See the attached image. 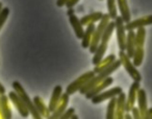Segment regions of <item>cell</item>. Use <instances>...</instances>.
Listing matches in <instances>:
<instances>
[{"mask_svg": "<svg viewBox=\"0 0 152 119\" xmlns=\"http://www.w3.org/2000/svg\"><path fill=\"white\" fill-rule=\"evenodd\" d=\"M69 21L70 24L72 25L74 29V32H75V36L77 39H81L85 34V28H83V25L81 24L80 20L78 19V17L75 15V14H72V15H69Z\"/></svg>", "mask_w": 152, "mask_h": 119, "instance_id": "cell-17", "label": "cell"}, {"mask_svg": "<svg viewBox=\"0 0 152 119\" xmlns=\"http://www.w3.org/2000/svg\"><path fill=\"white\" fill-rule=\"evenodd\" d=\"M12 86H13L14 91L19 95V97L23 100V102L25 104V106L27 107L28 111H29V113L32 116V118H34V119H41L42 118V116L40 115V113L38 112V110H37L36 107H34V100L30 99V97L28 96V94L26 93V91L23 88V86H22L21 84L17 81L14 82V83L12 84Z\"/></svg>", "mask_w": 152, "mask_h": 119, "instance_id": "cell-3", "label": "cell"}, {"mask_svg": "<svg viewBox=\"0 0 152 119\" xmlns=\"http://www.w3.org/2000/svg\"><path fill=\"white\" fill-rule=\"evenodd\" d=\"M116 2L119 12H120V16L123 19V21L125 23L129 22L131 20V16H130V10H129L127 0H116Z\"/></svg>", "mask_w": 152, "mask_h": 119, "instance_id": "cell-19", "label": "cell"}, {"mask_svg": "<svg viewBox=\"0 0 152 119\" xmlns=\"http://www.w3.org/2000/svg\"><path fill=\"white\" fill-rule=\"evenodd\" d=\"M147 25H152V15L144 16V17L137 18L133 21H129L125 23V29L126 30H135L140 27H145Z\"/></svg>", "mask_w": 152, "mask_h": 119, "instance_id": "cell-11", "label": "cell"}, {"mask_svg": "<svg viewBox=\"0 0 152 119\" xmlns=\"http://www.w3.org/2000/svg\"><path fill=\"white\" fill-rule=\"evenodd\" d=\"M0 118H2V112H1V102H0Z\"/></svg>", "mask_w": 152, "mask_h": 119, "instance_id": "cell-39", "label": "cell"}, {"mask_svg": "<svg viewBox=\"0 0 152 119\" xmlns=\"http://www.w3.org/2000/svg\"><path fill=\"white\" fill-rule=\"evenodd\" d=\"M68 0H56V5L58 7H63L64 5H66V2Z\"/></svg>", "mask_w": 152, "mask_h": 119, "instance_id": "cell-33", "label": "cell"}, {"mask_svg": "<svg viewBox=\"0 0 152 119\" xmlns=\"http://www.w3.org/2000/svg\"><path fill=\"white\" fill-rule=\"evenodd\" d=\"M130 113H131V116H132V118L134 119H142L141 117V112H140L139 108L137 107H132L130 110Z\"/></svg>", "mask_w": 152, "mask_h": 119, "instance_id": "cell-31", "label": "cell"}, {"mask_svg": "<svg viewBox=\"0 0 152 119\" xmlns=\"http://www.w3.org/2000/svg\"><path fill=\"white\" fill-rule=\"evenodd\" d=\"M107 3V11L108 15H110V20H115L116 17L118 16V7H117L116 0H106Z\"/></svg>", "mask_w": 152, "mask_h": 119, "instance_id": "cell-28", "label": "cell"}, {"mask_svg": "<svg viewBox=\"0 0 152 119\" xmlns=\"http://www.w3.org/2000/svg\"><path fill=\"white\" fill-rule=\"evenodd\" d=\"M120 66H121L120 60L116 59L114 62H113L112 65H110V66L106 67L105 69H103L102 71H100L99 73H97V74L94 75V76L92 77V79H90V81L88 82V83L86 84V85L83 86L80 90H79V93L83 94V95H85V94L87 93L88 91H90L92 88H94L96 85H98V84L101 83L102 81H104L106 77H108L110 75H112L116 70H118V69L120 68Z\"/></svg>", "mask_w": 152, "mask_h": 119, "instance_id": "cell-1", "label": "cell"}, {"mask_svg": "<svg viewBox=\"0 0 152 119\" xmlns=\"http://www.w3.org/2000/svg\"><path fill=\"white\" fill-rule=\"evenodd\" d=\"M69 100H70V95H69V94L66 93V92L61 94V99H59L56 108H55V110L51 113V115H50V117H49V118H50V119L59 118V117H61V115L63 114V113L65 112L66 109H67L68 104H69Z\"/></svg>", "mask_w": 152, "mask_h": 119, "instance_id": "cell-13", "label": "cell"}, {"mask_svg": "<svg viewBox=\"0 0 152 119\" xmlns=\"http://www.w3.org/2000/svg\"><path fill=\"white\" fill-rule=\"evenodd\" d=\"M5 92H7V90H5V88L3 87L2 84L0 83V95H2V94H5Z\"/></svg>", "mask_w": 152, "mask_h": 119, "instance_id": "cell-35", "label": "cell"}, {"mask_svg": "<svg viewBox=\"0 0 152 119\" xmlns=\"http://www.w3.org/2000/svg\"><path fill=\"white\" fill-rule=\"evenodd\" d=\"M0 102H1V112H2V118L11 119L13 114H12L11 106H10V98L5 94L0 95Z\"/></svg>", "mask_w": 152, "mask_h": 119, "instance_id": "cell-22", "label": "cell"}, {"mask_svg": "<svg viewBox=\"0 0 152 119\" xmlns=\"http://www.w3.org/2000/svg\"><path fill=\"white\" fill-rule=\"evenodd\" d=\"M126 34V48L125 52L130 59H132L135 50V32L134 30H127Z\"/></svg>", "mask_w": 152, "mask_h": 119, "instance_id": "cell-18", "label": "cell"}, {"mask_svg": "<svg viewBox=\"0 0 152 119\" xmlns=\"http://www.w3.org/2000/svg\"><path fill=\"white\" fill-rule=\"evenodd\" d=\"M32 100H34V107H36V109L38 110V112L40 113L42 118H49L51 115V112H50V110H49L48 106H47L44 100L42 99V97L37 95V96H34Z\"/></svg>", "mask_w": 152, "mask_h": 119, "instance_id": "cell-16", "label": "cell"}, {"mask_svg": "<svg viewBox=\"0 0 152 119\" xmlns=\"http://www.w3.org/2000/svg\"><path fill=\"white\" fill-rule=\"evenodd\" d=\"M147 119H152V108H148V112H147Z\"/></svg>", "mask_w": 152, "mask_h": 119, "instance_id": "cell-34", "label": "cell"}, {"mask_svg": "<svg viewBox=\"0 0 152 119\" xmlns=\"http://www.w3.org/2000/svg\"><path fill=\"white\" fill-rule=\"evenodd\" d=\"M107 107H106V119H114L115 118V111H116V102H117V96L116 97H112L108 99Z\"/></svg>", "mask_w": 152, "mask_h": 119, "instance_id": "cell-27", "label": "cell"}, {"mask_svg": "<svg viewBox=\"0 0 152 119\" xmlns=\"http://www.w3.org/2000/svg\"><path fill=\"white\" fill-rule=\"evenodd\" d=\"M10 15V9L9 7H3L1 13H0V30L2 28V26L4 25L5 21L7 20V17Z\"/></svg>", "mask_w": 152, "mask_h": 119, "instance_id": "cell-29", "label": "cell"}, {"mask_svg": "<svg viewBox=\"0 0 152 119\" xmlns=\"http://www.w3.org/2000/svg\"><path fill=\"white\" fill-rule=\"evenodd\" d=\"M119 60H120L121 65L124 67V69L126 70V72L130 75V77L133 81L141 82L142 81V75L140 73V71L137 69V67L133 65V63L131 62L130 57L127 55V53L124 50H119Z\"/></svg>", "mask_w": 152, "mask_h": 119, "instance_id": "cell-5", "label": "cell"}, {"mask_svg": "<svg viewBox=\"0 0 152 119\" xmlns=\"http://www.w3.org/2000/svg\"><path fill=\"white\" fill-rule=\"evenodd\" d=\"M74 113H75V109H74V108L66 109L65 112L61 115V117H59V118H61V119H69V118H71V116L74 114Z\"/></svg>", "mask_w": 152, "mask_h": 119, "instance_id": "cell-30", "label": "cell"}, {"mask_svg": "<svg viewBox=\"0 0 152 119\" xmlns=\"http://www.w3.org/2000/svg\"><path fill=\"white\" fill-rule=\"evenodd\" d=\"M115 60H116V55H115L114 53H110V54H108L106 57H103V59H102L98 64L95 65L93 71L97 74V73H99L100 71H102L103 69H105L106 67H108L110 65H112Z\"/></svg>", "mask_w": 152, "mask_h": 119, "instance_id": "cell-23", "label": "cell"}, {"mask_svg": "<svg viewBox=\"0 0 152 119\" xmlns=\"http://www.w3.org/2000/svg\"><path fill=\"white\" fill-rule=\"evenodd\" d=\"M124 118H125V119H132V116H131V113H130V112H125Z\"/></svg>", "mask_w": 152, "mask_h": 119, "instance_id": "cell-36", "label": "cell"}, {"mask_svg": "<svg viewBox=\"0 0 152 119\" xmlns=\"http://www.w3.org/2000/svg\"><path fill=\"white\" fill-rule=\"evenodd\" d=\"M137 108L141 112L142 119H147V112H148V102H147V93L144 89L140 88L137 91Z\"/></svg>", "mask_w": 152, "mask_h": 119, "instance_id": "cell-14", "label": "cell"}, {"mask_svg": "<svg viewBox=\"0 0 152 119\" xmlns=\"http://www.w3.org/2000/svg\"><path fill=\"white\" fill-rule=\"evenodd\" d=\"M100 1H102V0H100Z\"/></svg>", "mask_w": 152, "mask_h": 119, "instance_id": "cell-41", "label": "cell"}, {"mask_svg": "<svg viewBox=\"0 0 152 119\" xmlns=\"http://www.w3.org/2000/svg\"><path fill=\"white\" fill-rule=\"evenodd\" d=\"M95 23H91L89 25H87V29H85V34H83V38H81V46H83V48H89L92 37H93V34L95 32Z\"/></svg>", "mask_w": 152, "mask_h": 119, "instance_id": "cell-21", "label": "cell"}, {"mask_svg": "<svg viewBox=\"0 0 152 119\" xmlns=\"http://www.w3.org/2000/svg\"><path fill=\"white\" fill-rule=\"evenodd\" d=\"M61 94H63V88H61V86H59V85L55 86L54 89H53L52 95H51V97H50V100H49V104H48V108L51 113L56 108L57 104H58L59 99H61Z\"/></svg>", "mask_w": 152, "mask_h": 119, "instance_id": "cell-20", "label": "cell"}, {"mask_svg": "<svg viewBox=\"0 0 152 119\" xmlns=\"http://www.w3.org/2000/svg\"><path fill=\"white\" fill-rule=\"evenodd\" d=\"M7 96H9L10 100L13 102V104L16 107L17 111L19 112V114L21 115L22 117H24V118H25V117L29 116L30 113H29V111H28L27 107L25 106V104L23 102V100L19 97V95H18L15 91H11Z\"/></svg>", "mask_w": 152, "mask_h": 119, "instance_id": "cell-10", "label": "cell"}, {"mask_svg": "<svg viewBox=\"0 0 152 119\" xmlns=\"http://www.w3.org/2000/svg\"><path fill=\"white\" fill-rule=\"evenodd\" d=\"M146 39L145 27H140L135 32V47H144Z\"/></svg>", "mask_w": 152, "mask_h": 119, "instance_id": "cell-26", "label": "cell"}, {"mask_svg": "<svg viewBox=\"0 0 152 119\" xmlns=\"http://www.w3.org/2000/svg\"><path fill=\"white\" fill-rule=\"evenodd\" d=\"M125 106H126V94L122 91L118 96H117L115 118H117V119H123L124 118Z\"/></svg>", "mask_w": 152, "mask_h": 119, "instance_id": "cell-15", "label": "cell"}, {"mask_svg": "<svg viewBox=\"0 0 152 119\" xmlns=\"http://www.w3.org/2000/svg\"><path fill=\"white\" fill-rule=\"evenodd\" d=\"M115 22V30L117 35V42H118L119 50H124L126 48V29H125V22L121 16H117Z\"/></svg>", "mask_w": 152, "mask_h": 119, "instance_id": "cell-7", "label": "cell"}, {"mask_svg": "<svg viewBox=\"0 0 152 119\" xmlns=\"http://www.w3.org/2000/svg\"><path fill=\"white\" fill-rule=\"evenodd\" d=\"M71 119H78V115H76L75 113H74V114L71 116Z\"/></svg>", "mask_w": 152, "mask_h": 119, "instance_id": "cell-38", "label": "cell"}, {"mask_svg": "<svg viewBox=\"0 0 152 119\" xmlns=\"http://www.w3.org/2000/svg\"><path fill=\"white\" fill-rule=\"evenodd\" d=\"M95 74L96 73L94 72L93 70L88 71V72L81 74L80 76L77 77L75 81L72 82L70 85L67 86V88H66V93H68L69 95H73V94L76 93L77 91L79 92V90H80L81 88H83V86H85L86 84H87Z\"/></svg>", "mask_w": 152, "mask_h": 119, "instance_id": "cell-6", "label": "cell"}, {"mask_svg": "<svg viewBox=\"0 0 152 119\" xmlns=\"http://www.w3.org/2000/svg\"><path fill=\"white\" fill-rule=\"evenodd\" d=\"M67 14H68V16H69V15H72V14H74V11H73V7H71V9H69V10H68Z\"/></svg>", "mask_w": 152, "mask_h": 119, "instance_id": "cell-37", "label": "cell"}, {"mask_svg": "<svg viewBox=\"0 0 152 119\" xmlns=\"http://www.w3.org/2000/svg\"><path fill=\"white\" fill-rule=\"evenodd\" d=\"M110 15L108 14H103L100 21L98 22V25H96L95 32H94L91 43H90V46H89V51L91 53H94L96 49H97L98 45L100 43V40H101V37L104 32V29L106 28L107 24L110 23Z\"/></svg>", "mask_w": 152, "mask_h": 119, "instance_id": "cell-4", "label": "cell"}, {"mask_svg": "<svg viewBox=\"0 0 152 119\" xmlns=\"http://www.w3.org/2000/svg\"><path fill=\"white\" fill-rule=\"evenodd\" d=\"M113 83H114V79H113V77L110 75V76L106 77L104 81H102L101 83H99L98 85H96L94 88H92L90 91H88L87 93L85 94L86 98H87V99H91V98H93L95 95H97L98 93L102 92L103 90L107 89V88L110 87Z\"/></svg>", "mask_w": 152, "mask_h": 119, "instance_id": "cell-12", "label": "cell"}, {"mask_svg": "<svg viewBox=\"0 0 152 119\" xmlns=\"http://www.w3.org/2000/svg\"><path fill=\"white\" fill-rule=\"evenodd\" d=\"M103 14L101 12H95V13H91L89 15H86L83 17H81L80 19V22L83 26H87L91 23H96V22H99L100 19L102 18Z\"/></svg>", "mask_w": 152, "mask_h": 119, "instance_id": "cell-24", "label": "cell"}, {"mask_svg": "<svg viewBox=\"0 0 152 119\" xmlns=\"http://www.w3.org/2000/svg\"><path fill=\"white\" fill-rule=\"evenodd\" d=\"M78 2H79V0H68L67 2H66V7H67L68 9H71V7H75Z\"/></svg>", "mask_w": 152, "mask_h": 119, "instance_id": "cell-32", "label": "cell"}, {"mask_svg": "<svg viewBox=\"0 0 152 119\" xmlns=\"http://www.w3.org/2000/svg\"><path fill=\"white\" fill-rule=\"evenodd\" d=\"M2 9H3V4H2V2H0V13H1Z\"/></svg>", "mask_w": 152, "mask_h": 119, "instance_id": "cell-40", "label": "cell"}, {"mask_svg": "<svg viewBox=\"0 0 152 119\" xmlns=\"http://www.w3.org/2000/svg\"><path fill=\"white\" fill-rule=\"evenodd\" d=\"M140 82L133 81L131 86L129 87L128 95H126V106H125V112H130L131 108L135 106L137 98V91L140 89Z\"/></svg>", "mask_w": 152, "mask_h": 119, "instance_id": "cell-9", "label": "cell"}, {"mask_svg": "<svg viewBox=\"0 0 152 119\" xmlns=\"http://www.w3.org/2000/svg\"><path fill=\"white\" fill-rule=\"evenodd\" d=\"M144 60V47H135L132 57V63L135 67H140L143 64Z\"/></svg>", "mask_w": 152, "mask_h": 119, "instance_id": "cell-25", "label": "cell"}, {"mask_svg": "<svg viewBox=\"0 0 152 119\" xmlns=\"http://www.w3.org/2000/svg\"><path fill=\"white\" fill-rule=\"evenodd\" d=\"M115 30V22L114 20H110V23L107 24L106 28L104 29V32L101 37V40H100V43L98 45L97 49L95 50V52L93 53V59H92V63L95 66L96 64L101 61L102 59L104 57V54H105L106 50H107V45L108 42H110V38L113 36V32Z\"/></svg>", "mask_w": 152, "mask_h": 119, "instance_id": "cell-2", "label": "cell"}, {"mask_svg": "<svg viewBox=\"0 0 152 119\" xmlns=\"http://www.w3.org/2000/svg\"><path fill=\"white\" fill-rule=\"evenodd\" d=\"M122 91H123V89L121 87H114V88H112V89H105L102 92H100V93H98L97 95H95L93 98H91L92 104H101V102L105 101V100L110 99L112 97L118 96Z\"/></svg>", "mask_w": 152, "mask_h": 119, "instance_id": "cell-8", "label": "cell"}]
</instances>
